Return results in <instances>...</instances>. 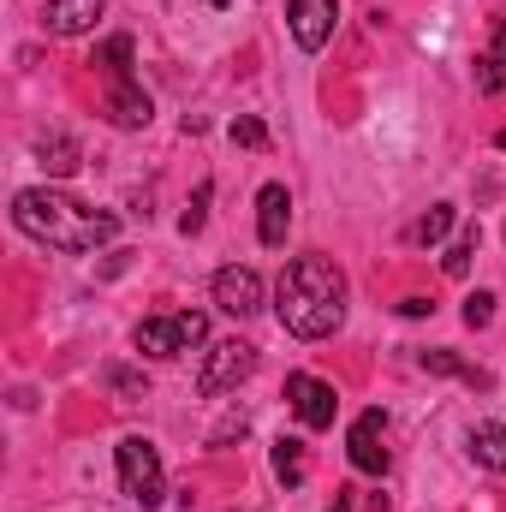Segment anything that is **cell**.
I'll use <instances>...</instances> for the list:
<instances>
[{
    "mask_svg": "<svg viewBox=\"0 0 506 512\" xmlns=\"http://www.w3.org/2000/svg\"><path fill=\"white\" fill-rule=\"evenodd\" d=\"M274 316L298 340H328L346 322V274L328 256H292L274 280Z\"/></svg>",
    "mask_w": 506,
    "mask_h": 512,
    "instance_id": "1",
    "label": "cell"
},
{
    "mask_svg": "<svg viewBox=\"0 0 506 512\" xmlns=\"http://www.w3.org/2000/svg\"><path fill=\"white\" fill-rule=\"evenodd\" d=\"M12 221H18L24 239H36V245H48V251H66V256L96 251V245H108V239L120 233V221H114L108 209H90V203H78V197H66V191H54V185L18 191V197H12Z\"/></svg>",
    "mask_w": 506,
    "mask_h": 512,
    "instance_id": "2",
    "label": "cell"
},
{
    "mask_svg": "<svg viewBox=\"0 0 506 512\" xmlns=\"http://www.w3.org/2000/svg\"><path fill=\"white\" fill-rule=\"evenodd\" d=\"M203 340H209V316H203V310L149 316V322H137V334H131V346H137L143 358H179V352H197Z\"/></svg>",
    "mask_w": 506,
    "mask_h": 512,
    "instance_id": "3",
    "label": "cell"
},
{
    "mask_svg": "<svg viewBox=\"0 0 506 512\" xmlns=\"http://www.w3.org/2000/svg\"><path fill=\"white\" fill-rule=\"evenodd\" d=\"M120 489H126L143 512L161 507L167 477H161V453H155V441H143V435H126V441H120Z\"/></svg>",
    "mask_w": 506,
    "mask_h": 512,
    "instance_id": "4",
    "label": "cell"
},
{
    "mask_svg": "<svg viewBox=\"0 0 506 512\" xmlns=\"http://www.w3.org/2000/svg\"><path fill=\"white\" fill-rule=\"evenodd\" d=\"M251 370H256V346L221 340V346H209V358H203V370H197V393H203V399H221V393H233V387L245 382Z\"/></svg>",
    "mask_w": 506,
    "mask_h": 512,
    "instance_id": "5",
    "label": "cell"
},
{
    "mask_svg": "<svg viewBox=\"0 0 506 512\" xmlns=\"http://www.w3.org/2000/svg\"><path fill=\"white\" fill-rule=\"evenodd\" d=\"M286 399H292V411H298V423L304 429H334V411H340V393L322 382V376H286Z\"/></svg>",
    "mask_w": 506,
    "mask_h": 512,
    "instance_id": "6",
    "label": "cell"
},
{
    "mask_svg": "<svg viewBox=\"0 0 506 512\" xmlns=\"http://www.w3.org/2000/svg\"><path fill=\"white\" fill-rule=\"evenodd\" d=\"M346 453H352V465H358L364 477H381V471H387L393 453H387V417H381V411H364V417L346 429Z\"/></svg>",
    "mask_w": 506,
    "mask_h": 512,
    "instance_id": "7",
    "label": "cell"
},
{
    "mask_svg": "<svg viewBox=\"0 0 506 512\" xmlns=\"http://www.w3.org/2000/svg\"><path fill=\"white\" fill-rule=\"evenodd\" d=\"M215 304H221L227 316L251 322L256 310H262V274H256V268H239V262H227V268L215 274Z\"/></svg>",
    "mask_w": 506,
    "mask_h": 512,
    "instance_id": "8",
    "label": "cell"
},
{
    "mask_svg": "<svg viewBox=\"0 0 506 512\" xmlns=\"http://www.w3.org/2000/svg\"><path fill=\"white\" fill-rule=\"evenodd\" d=\"M334 18H340V0H292V12H286V24H292V42H298L304 54L328 48V36H334Z\"/></svg>",
    "mask_w": 506,
    "mask_h": 512,
    "instance_id": "9",
    "label": "cell"
},
{
    "mask_svg": "<svg viewBox=\"0 0 506 512\" xmlns=\"http://www.w3.org/2000/svg\"><path fill=\"white\" fill-rule=\"evenodd\" d=\"M286 227H292V191L286 185H262L256 191V239L268 251H280L286 245Z\"/></svg>",
    "mask_w": 506,
    "mask_h": 512,
    "instance_id": "10",
    "label": "cell"
},
{
    "mask_svg": "<svg viewBox=\"0 0 506 512\" xmlns=\"http://www.w3.org/2000/svg\"><path fill=\"white\" fill-rule=\"evenodd\" d=\"M102 114L114 120L120 131H143L149 120H155V102L131 84V78H120V84H108V102H102Z\"/></svg>",
    "mask_w": 506,
    "mask_h": 512,
    "instance_id": "11",
    "label": "cell"
},
{
    "mask_svg": "<svg viewBox=\"0 0 506 512\" xmlns=\"http://www.w3.org/2000/svg\"><path fill=\"white\" fill-rule=\"evenodd\" d=\"M96 18H102V0H48L54 36H84V30H96Z\"/></svg>",
    "mask_w": 506,
    "mask_h": 512,
    "instance_id": "12",
    "label": "cell"
},
{
    "mask_svg": "<svg viewBox=\"0 0 506 512\" xmlns=\"http://www.w3.org/2000/svg\"><path fill=\"white\" fill-rule=\"evenodd\" d=\"M471 459L483 471H506V423H477L471 429Z\"/></svg>",
    "mask_w": 506,
    "mask_h": 512,
    "instance_id": "13",
    "label": "cell"
},
{
    "mask_svg": "<svg viewBox=\"0 0 506 512\" xmlns=\"http://www.w3.org/2000/svg\"><path fill=\"white\" fill-rule=\"evenodd\" d=\"M36 161H42L54 179H66V173L78 167V143H72L66 131H48V137H36Z\"/></svg>",
    "mask_w": 506,
    "mask_h": 512,
    "instance_id": "14",
    "label": "cell"
},
{
    "mask_svg": "<svg viewBox=\"0 0 506 512\" xmlns=\"http://www.w3.org/2000/svg\"><path fill=\"white\" fill-rule=\"evenodd\" d=\"M423 370H435V376H459L465 387H489V376L477 370V364H465V358H453V352H423Z\"/></svg>",
    "mask_w": 506,
    "mask_h": 512,
    "instance_id": "15",
    "label": "cell"
},
{
    "mask_svg": "<svg viewBox=\"0 0 506 512\" xmlns=\"http://www.w3.org/2000/svg\"><path fill=\"white\" fill-rule=\"evenodd\" d=\"M274 477H280L286 489H298V483H304V441H292V435H280V441H274Z\"/></svg>",
    "mask_w": 506,
    "mask_h": 512,
    "instance_id": "16",
    "label": "cell"
},
{
    "mask_svg": "<svg viewBox=\"0 0 506 512\" xmlns=\"http://www.w3.org/2000/svg\"><path fill=\"white\" fill-rule=\"evenodd\" d=\"M96 66L108 72V84H120V78H131V36H108V42L96 48Z\"/></svg>",
    "mask_w": 506,
    "mask_h": 512,
    "instance_id": "17",
    "label": "cell"
},
{
    "mask_svg": "<svg viewBox=\"0 0 506 512\" xmlns=\"http://www.w3.org/2000/svg\"><path fill=\"white\" fill-rule=\"evenodd\" d=\"M447 227H453V203H435V209L411 227V245H441V239H447Z\"/></svg>",
    "mask_w": 506,
    "mask_h": 512,
    "instance_id": "18",
    "label": "cell"
},
{
    "mask_svg": "<svg viewBox=\"0 0 506 512\" xmlns=\"http://www.w3.org/2000/svg\"><path fill=\"white\" fill-rule=\"evenodd\" d=\"M471 256H477V227H471V233H465L459 245H447V256H441V268H447L453 280H465V274H471Z\"/></svg>",
    "mask_w": 506,
    "mask_h": 512,
    "instance_id": "19",
    "label": "cell"
},
{
    "mask_svg": "<svg viewBox=\"0 0 506 512\" xmlns=\"http://www.w3.org/2000/svg\"><path fill=\"white\" fill-rule=\"evenodd\" d=\"M501 84H506V60H495V54L483 48V54H477V90H489V96H495Z\"/></svg>",
    "mask_w": 506,
    "mask_h": 512,
    "instance_id": "20",
    "label": "cell"
},
{
    "mask_svg": "<svg viewBox=\"0 0 506 512\" xmlns=\"http://www.w3.org/2000/svg\"><path fill=\"white\" fill-rule=\"evenodd\" d=\"M227 131H233V143H245V149H268V126H262V120H251V114H239Z\"/></svg>",
    "mask_w": 506,
    "mask_h": 512,
    "instance_id": "21",
    "label": "cell"
},
{
    "mask_svg": "<svg viewBox=\"0 0 506 512\" xmlns=\"http://www.w3.org/2000/svg\"><path fill=\"white\" fill-rule=\"evenodd\" d=\"M495 322V292H471L465 298V328H489Z\"/></svg>",
    "mask_w": 506,
    "mask_h": 512,
    "instance_id": "22",
    "label": "cell"
},
{
    "mask_svg": "<svg viewBox=\"0 0 506 512\" xmlns=\"http://www.w3.org/2000/svg\"><path fill=\"white\" fill-rule=\"evenodd\" d=\"M108 387H114V393H126V399H143V393H149V387H143V376H137V370H120V364L108 370Z\"/></svg>",
    "mask_w": 506,
    "mask_h": 512,
    "instance_id": "23",
    "label": "cell"
},
{
    "mask_svg": "<svg viewBox=\"0 0 506 512\" xmlns=\"http://www.w3.org/2000/svg\"><path fill=\"white\" fill-rule=\"evenodd\" d=\"M209 191H215V185H197V203H191V209H185V221H179L185 233H203V203H209Z\"/></svg>",
    "mask_w": 506,
    "mask_h": 512,
    "instance_id": "24",
    "label": "cell"
},
{
    "mask_svg": "<svg viewBox=\"0 0 506 512\" xmlns=\"http://www.w3.org/2000/svg\"><path fill=\"white\" fill-rule=\"evenodd\" d=\"M245 429H251V417H245V411H233V417L215 429V447H227V441H233V435H245Z\"/></svg>",
    "mask_w": 506,
    "mask_h": 512,
    "instance_id": "25",
    "label": "cell"
},
{
    "mask_svg": "<svg viewBox=\"0 0 506 512\" xmlns=\"http://www.w3.org/2000/svg\"><path fill=\"white\" fill-rule=\"evenodd\" d=\"M429 310H435L429 298H405V304H399V316H429Z\"/></svg>",
    "mask_w": 506,
    "mask_h": 512,
    "instance_id": "26",
    "label": "cell"
},
{
    "mask_svg": "<svg viewBox=\"0 0 506 512\" xmlns=\"http://www.w3.org/2000/svg\"><path fill=\"white\" fill-rule=\"evenodd\" d=\"M489 54H495V60H506V12H501V24H495V42H489Z\"/></svg>",
    "mask_w": 506,
    "mask_h": 512,
    "instance_id": "27",
    "label": "cell"
},
{
    "mask_svg": "<svg viewBox=\"0 0 506 512\" xmlns=\"http://www.w3.org/2000/svg\"><path fill=\"white\" fill-rule=\"evenodd\" d=\"M203 6H215V12H227V6H233V0H203Z\"/></svg>",
    "mask_w": 506,
    "mask_h": 512,
    "instance_id": "28",
    "label": "cell"
},
{
    "mask_svg": "<svg viewBox=\"0 0 506 512\" xmlns=\"http://www.w3.org/2000/svg\"><path fill=\"white\" fill-rule=\"evenodd\" d=\"M495 143H501V149H506V131H501V137H495Z\"/></svg>",
    "mask_w": 506,
    "mask_h": 512,
    "instance_id": "29",
    "label": "cell"
}]
</instances>
